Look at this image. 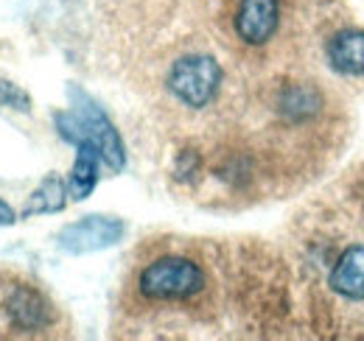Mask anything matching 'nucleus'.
<instances>
[{
  "instance_id": "f257e3e1",
  "label": "nucleus",
  "mask_w": 364,
  "mask_h": 341,
  "mask_svg": "<svg viewBox=\"0 0 364 341\" xmlns=\"http://www.w3.org/2000/svg\"><path fill=\"white\" fill-rule=\"evenodd\" d=\"M294 0H219V17L230 40L247 50H264L280 40Z\"/></svg>"
},
{
  "instance_id": "f03ea898",
  "label": "nucleus",
  "mask_w": 364,
  "mask_h": 341,
  "mask_svg": "<svg viewBox=\"0 0 364 341\" xmlns=\"http://www.w3.org/2000/svg\"><path fill=\"white\" fill-rule=\"evenodd\" d=\"M135 286L137 294L149 302H188L205 294L208 274L193 257L163 255L140 269Z\"/></svg>"
},
{
  "instance_id": "7ed1b4c3",
  "label": "nucleus",
  "mask_w": 364,
  "mask_h": 341,
  "mask_svg": "<svg viewBox=\"0 0 364 341\" xmlns=\"http://www.w3.org/2000/svg\"><path fill=\"white\" fill-rule=\"evenodd\" d=\"M222 85V67L213 56L208 53H188L180 56L168 73H166V87L168 92L180 101L182 107L202 109L208 107Z\"/></svg>"
},
{
  "instance_id": "20e7f679",
  "label": "nucleus",
  "mask_w": 364,
  "mask_h": 341,
  "mask_svg": "<svg viewBox=\"0 0 364 341\" xmlns=\"http://www.w3.org/2000/svg\"><path fill=\"white\" fill-rule=\"evenodd\" d=\"M56 124L62 137L73 140L76 146L79 143H90L98 148L101 160L109 166V168H121L124 166V143L118 137V131L112 129V124L104 118V112L92 104L90 98H85L82 107H76L73 112H62L56 115Z\"/></svg>"
},
{
  "instance_id": "39448f33",
  "label": "nucleus",
  "mask_w": 364,
  "mask_h": 341,
  "mask_svg": "<svg viewBox=\"0 0 364 341\" xmlns=\"http://www.w3.org/2000/svg\"><path fill=\"white\" fill-rule=\"evenodd\" d=\"M124 235V221L112 215H87L59 232V247L70 255H85L104 247H112Z\"/></svg>"
},
{
  "instance_id": "423d86ee",
  "label": "nucleus",
  "mask_w": 364,
  "mask_h": 341,
  "mask_svg": "<svg viewBox=\"0 0 364 341\" xmlns=\"http://www.w3.org/2000/svg\"><path fill=\"white\" fill-rule=\"evenodd\" d=\"M6 313L23 330H40L53 322V310H50L48 299L37 288H28V286H17L6 297Z\"/></svg>"
},
{
  "instance_id": "0eeeda50",
  "label": "nucleus",
  "mask_w": 364,
  "mask_h": 341,
  "mask_svg": "<svg viewBox=\"0 0 364 341\" xmlns=\"http://www.w3.org/2000/svg\"><path fill=\"white\" fill-rule=\"evenodd\" d=\"M328 65L342 76L364 73V31L362 28H339L328 37L325 45Z\"/></svg>"
},
{
  "instance_id": "6e6552de",
  "label": "nucleus",
  "mask_w": 364,
  "mask_h": 341,
  "mask_svg": "<svg viewBox=\"0 0 364 341\" xmlns=\"http://www.w3.org/2000/svg\"><path fill=\"white\" fill-rule=\"evenodd\" d=\"M328 286L348 299H364V244H356L339 255L331 269Z\"/></svg>"
},
{
  "instance_id": "1a4fd4ad",
  "label": "nucleus",
  "mask_w": 364,
  "mask_h": 341,
  "mask_svg": "<svg viewBox=\"0 0 364 341\" xmlns=\"http://www.w3.org/2000/svg\"><path fill=\"white\" fill-rule=\"evenodd\" d=\"M98 148L90 143H79V154L73 163V173H70V196L73 199H85L95 188L98 179Z\"/></svg>"
},
{
  "instance_id": "9d476101",
  "label": "nucleus",
  "mask_w": 364,
  "mask_h": 341,
  "mask_svg": "<svg viewBox=\"0 0 364 341\" xmlns=\"http://www.w3.org/2000/svg\"><path fill=\"white\" fill-rule=\"evenodd\" d=\"M62 205H65V188L56 176H48L46 182L31 193V199L26 205V215L53 213V210H62Z\"/></svg>"
},
{
  "instance_id": "9b49d317",
  "label": "nucleus",
  "mask_w": 364,
  "mask_h": 341,
  "mask_svg": "<svg viewBox=\"0 0 364 341\" xmlns=\"http://www.w3.org/2000/svg\"><path fill=\"white\" fill-rule=\"evenodd\" d=\"M0 104L3 107H11L17 112H28L31 109V98L23 87L11 85V82H0Z\"/></svg>"
},
{
  "instance_id": "f8f14e48",
  "label": "nucleus",
  "mask_w": 364,
  "mask_h": 341,
  "mask_svg": "<svg viewBox=\"0 0 364 341\" xmlns=\"http://www.w3.org/2000/svg\"><path fill=\"white\" fill-rule=\"evenodd\" d=\"M14 221V210L0 199V224H11Z\"/></svg>"
}]
</instances>
